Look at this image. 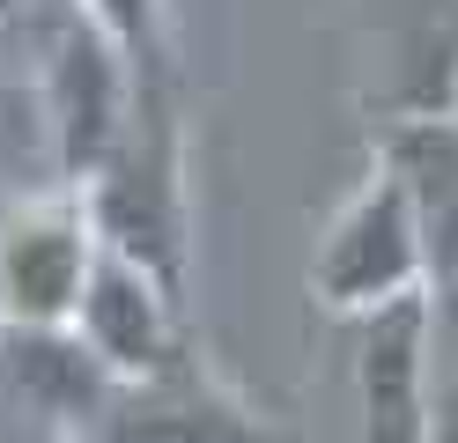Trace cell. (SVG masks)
Instances as JSON below:
<instances>
[{
    "instance_id": "obj_1",
    "label": "cell",
    "mask_w": 458,
    "mask_h": 443,
    "mask_svg": "<svg viewBox=\"0 0 458 443\" xmlns=\"http://www.w3.org/2000/svg\"><path fill=\"white\" fill-rule=\"evenodd\" d=\"M303 288H310V303L326 318H340V325L421 295V229H414L399 170L377 148H369V170L348 185V200L326 215L318 251L303 266Z\"/></svg>"
},
{
    "instance_id": "obj_2",
    "label": "cell",
    "mask_w": 458,
    "mask_h": 443,
    "mask_svg": "<svg viewBox=\"0 0 458 443\" xmlns=\"http://www.w3.org/2000/svg\"><path fill=\"white\" fill-rule=\"evenodd\" d=\"M38 97H45L52 170H60V185L81 192L111 156H119V141L133 126V67L74 0H52V15H45Z\"/></svg>"
},
{
    "instance_id": "obj_3",
    "label": "cell",
    "mask_w": 458,
    "mask_h": 443,
    "mask_svg": "<svg viewBox=\"0 0 458 443\" xmlns=\"http://www.w3.org/2000/svg\"><path fill=\"white\" fill-rule=\"evenodd\" d=\"M355 104L369 133L458 118V0H355Z\"/></svg>"
},
{
    "instance_id": "obj_4",
    "label": "cell",
    "mask_w": 458,
    "mask_h": 443,
    "mask_svg": "<svg viewBox=\"0 0 458 443\" xmlns=\"http://www.w3.org/2000/svg\"><path fill=\"white\" fill-rule=\"evenodd\" d=\"M104 236L89 200L52 185L0 215V333H67Z\"/></svg>"
},
{
    "instance_id": "obj_5",
    "label": "cell",
    "mask_w": 458,
    "mask_h": 443,
    "mask_svg": "<svg viewBox=\"0 0 458 443\" xmlns=\"http://www.w3.org/2000/svg\"><path fill=\"white\" fill-rule=\"evenodd\" d=\"M185 295H170L148 266H133L119 251H97L89 288L74 303L67 333L81 340V354L111 377V384H156L185 362Z\"/></svg>"
},
{
    "instance_id": "obj_6",
    "label": "cell",
    "mask_w": 458,
    "mask_h": 443,
    "mask_svg": "<svg viewBox=\"0 0 458 443\" xmlns=\"http://www.w3.org/2000/svg\"><path fill=\"white\" fill-rule=\"evenodd\" d=\"M348 392L355 443H428V354H421V295L385 303L348 325Z\"/></svg>"
},
{
    "instance_id": "obj_7",
    "label": "cell",
    "mask_w": 458,
    "mask_h": 443,
    "mask_svg": "<svg viewBox=\"0 0 458 443\" xmlns=\"http://www.w3.org/2000/svg\"><path fill=\"white\" fill-rule=\"evenodd\" d=\"M104 443H267L259 422H244L237 399H222L192 354L156 384H119L104 406Z\"/></svg>"
},
{
    "instance_id": "obj_8",
    "label": "cell",
    "mask_w": 458,
    "mask_h": 443,
    "mask_svg": "<svg viewBox=\"0 0 458 443\" xmlns=\"http://www.w3.org/2000/svg\"><path fill=\"white\" fill-rule=\"evenodd\" d=\"M421 354H428V443H458V266L421 281Z\"/></svg>"
},
{
    "instance_id": "obj_9",
    "label": "cell",
    "mask_w": 458,
    "mask_h": 443,
    "mask_svg": "<svg viewBox=\"0 0 458 443\" xmlns=\"http://www.w3.org/2000/svg\"><path fill=\"white\" fill-rule=\"evenodd\" d=\"M111 45L126 52L133 81H170V45H163V0H74Z\"/></svg>"
}]
</instances>
